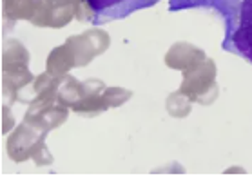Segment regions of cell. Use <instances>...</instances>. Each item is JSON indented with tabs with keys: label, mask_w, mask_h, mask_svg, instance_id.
<instances>
[{
	"label": "cell",
	"mask_w": 252,
	"mask_h": 176,
	"mask_svg": "<svg viewBox=\"0 0 252 176\" xmlns=\"http://www.w3.org/2000/svg\"><path fill=\"white\" fill-rule=\"evenodd\" d=\"M91 13L93 24H105L126 18L138 9L155 6L160 0H84Z\"/></svg>",
	"instance_id": "7a4b0ae2"
},
{
	"label": "cell",
	"mask_w": 252,
	"mask_h": 176,
	"mask_svg": "<svg viewBox=\"0 0 252 176\" xmlns=\"http://www.w3.org/2000/svg\"><path fill=\"white\" fill-rule=\"evenodd\" d=\"M241 0H171V11L174 9H184L189 6H209L218 9L223 15L225 28H229L238 17V9H240Z\"/></svg>",
	"instance_id": "3957f363"
},
{
	"label": "cell",
	"mask_w": 252,
	"mask_h": 176,
	"mask_svg": "<svg viewBox=\"0 0 252 176\" xmlns=\"http://www.w3.org/2000/svg\"><path fill=\"white\" fill-rule=\"evenodd\" d=\"M223 49L240 55L252 64V0H241L238 17L225 28Z\"/></svg>",
	"instance_id": "6da1fadb"
}]
</instances>
